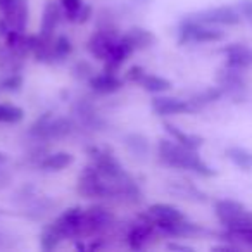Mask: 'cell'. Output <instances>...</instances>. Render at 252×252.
I'll list each match as a JSON object with an SVG mask.
<instances>
[{
  "label": "cell",
  "mask_w": 252,
  "mask_h": 252,
  "mask_svg": "<svg viewBox=\"0 0 252 252\" xmlns=\"http://www.w3.org/2000/svg\"><path fill=\"white\" fill-rule=\"evenodd\" d=\"M83 220H85V207L71 206L67 209H64L52 223H49V226L63 240H81Z\"/></svg>",
  "instance_id": "9"
},
{
  "label": "cell",
  "mask_w": 252,
  "mask_h": 252,
  "mask_svg": "<svg viewBox=\"0 0 252 252\" xmlns=\"http://www.w3.org/2000/svg\"><path fill=\"white\" fill-rule=\"evenodd\" d=\"M119 36L121 35H118V33H111V32H105V30L95 28V32L92 33L87 40L88 54H90L94 59H98L104 63V61L112 54Z\"/></svg>",
  "instance_id": "14"
},
{
  "label": "cell",
  "mask_w": 252,
  "mask_h": 252,
  "mask_svg": "<svg viewBox=\"0 0 252 252\" xmlns=\"http://www.w3.org/2000/svg\"><path fill=\"white\" fill-rule=\"evenodd\" d=\"M74 164V156L67 151H50L42 161L38 162L36 169L43 173H61L66 168Z\"/></svg>",
  "instance_id": "20"
},
{
  "label": "cell",
  "mask_w": 252,
  "mask_h": 252,
  "mask_svg": "<svg viewBox=\"0 0 252 252\" xmlns=\"http://www.w3.org/2000/svg\"><path fill=\"white\" fill-rule=\"evenodd\" d=\"M16 202L19 204L23 214L30 220H42L56 207V202L52 199H49L47 195H40L32 185H26L19 190Z\"/></svg>",
  "instance_id": "10"
},
{
  "label": "cell",
  "mask_w": 252,
  "mask_h": 252,
  "mask_svg": "<svg viewBox=\"0 0 252 252\" xmlns=\"http://www.w3.org/2000/svg\"><path fill=\"white\" fill-rule=\"evenodd\" d=\"M133 54H135L133 47L126 42L123 36H119V40H118V43H116L112 54L104 61V69L102 71H107V73H119V69L125 66L126 61L130 59Z\"/></svg>",
  "instance_id": "22"
},
{
  "label": "cell",
  "mask_w": 252,
  "mask_h": 252,
  "mask_svg": "<svg viewBox=\"0 0 252 252\" xmlns=\"http://www.w3.org/2000/svg\"><path fill=\"white\" fill-rule=\"evenodd\" d=\"M138 87H140L144 92L159 95V94H166V92L171 90L173 81L168 80V78H164V76H159V74L145 73L144 76H142V80L138 81Z\"/></svg>",
  "instance_id": "25"
},
{
  "label": "cell",
  "mask_w": 252,
  "mask_h": 252,
  "mask_svg": "<svg viewBox=\"0 0 252 252\" xmlns=\"http://www.w3.org/2000/svg\"><path fill=\"white\" fill-rule=\"evenodd\" d=\"M214 214L218 221L226 228V231H237L252 226V213L244 206L231 199H221L214 204Z\"/></svg>",
  "instance_id": "6"
},
{
  "label": "cell",
  "mask_w": 252,
  "mask_h": 252,
  "mask_svg": "<svg viewBox=\"0 0 252 252\" xmlns=\"http://www.w3.org/2000/svg\"><path fill=\"white\" fill-rule=\"evenodd\" d=\"M218 87L223 90V94H228L231 97H237L245 90V76L244 71L237 69V67H230L224 64L223 69L218 73L216 76Z\"/></svg>",
  "instance_id": "18"
},
{
  "label": "cell",
  "mask_w": 252,
  "mask_h": 252,
  "mask_svg": "<svg viewBox=\"0 0 252 252\" xmlns=\"http://www.w3.org/2000/svg\"><path fill=\"white\" fill-rule=\"evenodd\" d=\"M238 12L242 14V19L249 21L252 25V0H240L237 4Z\"/></svg>",
  "instance_id": "35"
},
{
  "label": "cell",
  "mask_w": 252,
  "mask_h": 252,
  "mask_svg": "<svg viewBox=\"0 0 252 252\" xmlns=\"http://www.w3.org/2000/svg\"><path fill=\"white\" fill-rule=\"evenodd\" d=\"M38 242H40V249H42L43 252H52V251H56L64 240L49 226V224H45L38 237Z\"/></svg>",
  "instance_id": "30"
},
{
  "label": "cell",
  "mask_w": 252,
  "mask_h": 252,
  "mask_svg": "<svg viewBox=\"0 0 252 252\" xmlns=\"http://www.w3.org/2000/svg\"><path fill=\"white\" fill-rule=\"evenodd\" d=\"M4 214H5V213H4V209H0V216H4Z\"/></svg>",
  "instance_id": "40"
},
{
  "label": "cell",
  "mask_w": 252,
  "mask_h": 252,
  "mask_svg": "<svg viewBox=\"0 0 252 252\" xmlns=\"http://www.w3.org/2000/svg\"><path fill=\"white\" fill-rule=\"evenodd\" d=\"M71 118L74 119L78 126V131L85 133H97L107 128V119L102 116V112L95 107V104L87 97L76 98L71 105Z\"/></svg>",
  "instance_id": "7"
},
{
  "label": "cell",
  "mask_w": 252,
  "mask_h": 252,
  "mask_svg": "<svg viewBox=\"0 0 252 252\" xmlns=\"http://www.w3.org/2000/svg\"><path fill=\"white\" fill-rule=\"evenodd\" d=\"M59 4H61V9H63L64 19H66L67 23H74V25H76L80 11L85 5L83 0H59Z\"/></svg>",
  "instance_id": "32"
},
{
  "label": "cell",
  "mask_w": 252,
  "mask_h": 252,
  "mask_svg": "<svg viewBox=\"0 0 252 252\" xmlns=\"http://www.w3.org/2000/svg\"><path fill=\"white\" fill-rule=\"evenodd\" d=\"M223 95L224 94L220 87H207V88H204V90H200L199 94L192 95L189 100H190V104H192L193 111L197 112L199 109H202V107H206V105L213 104V102L220 100Z\"/></svg>",
  "instance_id": "28"
},
{
  "label": "cell",
  "mask_w": 252,
  "mask_h": 252,
  "mask_svg": "<svg viewBox=\"0 0 252 252\" xmlns=\"http://www.w3.org/2000/svg\"><path fill=\"white\" fill-rule=\"evenodd\" d=\"M138 218L152 223L159 230V233L168 237H192L202 233V228L199 224L189 221L182 209L168 202L151 204L144 213L138 214Z\"/></svg>",
  "instance_id": "1"
},
{
  "label": "cell",
  "mask_w": 252,
  "mask_h": 252,
  "mask_svg": "<svg viewBox=\"0 0 252 252\" xmlns=\"http://www.w3.org/2000/svg\"><path fill=\"white\" fill-rule=\"evenodd\" d=\"M92 18H94V7L85 2L83 9L80 11V16H78V19H76V25H85V23H88Z\"/></svg>",
  "instance_id": "36"
},
{
  "label": "cell",
  "mask_w": 252,
  "mask_h": 252,
  "mask_svg": "<svg viewBox=\"0 0 252 252\" xmlns=\"http://www.w3.org/2000/svg\"><path fill=\"white\" fill-rule=\"evenodd\" d=\"M63 9H61L59 0H47L43 5L42 19H40L38 35L45 40H52L59 28V23L63 21Z\"/></svg>",
  "instance_id": "16"
},
{
  "label": "cell",
  "mask_w": 252,
  "mask_h": 252,
  "mask_svg": "<svg viewBox=\"0 0 252 252\" xmlns=\"http://www.w3.org/2000/svg\"><path fill=\"white\" fill-rule=\"evenodd\" d=\"M5 33V26H4V21H2V18H0V36H4Z\"/></svg>",
  "instance_id": "39"
},
{
  "label": "cell",
  "mask_w": 252,
  "mask_h": 252,
  "mask_svg": "<svg viewBox=\"0 0 252 252\" xmlns=\"http://www.w3.org/2000/svg\"><path fill=\"white\" fill-rule=\"evenodd\" d=\"M224 38L221 30L211 25L192 21L183 18L178 23V45H190V43H216Z\"/></svg>",
  "instance_id": "8"
},
{
  "label": "cell",
  "mask_w": 252,
  "mask_h": 252,
  "mask_svg": "<svg viewBox=\"0 0 252 252\" xmlns=\"http://www.w3.org/2000/svg\"><path fill=\"white\" fill-rule=\"evenodd\" d=\"M151 109L159 118H169V116H180V114H192L193 107L190 100L178 97H169V95L159 94L151 98Z\"/></svg>",
  "instance_id": "13"
},
{
  "label": "cell",
  "mask_w": 252,
  "mask_h": 252,
  "mask_svg": "<svg viewBox=\"0 0 252 252\" xmlns=\"http://www.w3.org/2000/svg\"><path fill=\"white\" fill-rule=\"evenodd\" d=\"M76 193L88 200H116L114 183L107 182L90 162L78 175Z\"/></svg>",
  "instance_id": "4"
},
{
  "label": "cell",
  "mask_w": 252,
  "mask_h": 252,
  "mask_svg": "<svg viewBox=\"0 0 252 252\" xmlns=\"http://www.w3.org/2000/svg\"><path fill=\"white\" fill-rule=\"evenodd\" d=\"M125 83V78H121L118 73L100 71V73H95L88 80V88L97 95H112L118 94L119 90H123Z\"/></svg>",
  "instance_id": "17"
},
{
  "label": "cell",
  "mask_w": 252,
  "mask_h": 252,
  "mask_svg": "<svg viewBox=\"0 0 252 252\" xmlns=\"http://www.w3.org/2000/svg\"><path fill=\"white\" fill-rule=\"evenodd\" d=\"M123 145H125L126 151L130 152L135 159L145 161L151 156V140L144 133H138V131L126 133L123 137Z\"/></svg>",
  "instance_id": "23"
},
{
  "label": "cell",
  "mask_w": 252,
  "mask_h": 252,
  "mask_svg": "<svg viewBox=\"0 0 252 252\" xmlns=\"http://www.w3.org/2000/svg\"><path fill=\"white\" fill-rule=\"evenodd\" d=\"M7 161H9L7 154H5V152L0 151V168H2V166H5V162H7Z\"/></svg>",
  "instance_id": "38"
},
{
  "label": "cell",
  "mask_w": 252,
  "mask_h": 252,
  "mask_svg": "<svg viewBox=\"0 0 252 252\" xmlns=\"http://www.w3.org/2000/svg\"><path fill=\"white\" fill-rule=\"evenodd\" d=\"M121 36L133 47L135 52L138 50H147L158 43V36L152 30L144 28V26H130L126 32L121 33Z\"/></svg>",
  "instance_id": "19"
},
{
  "label": "cell",
  "mask_w": 252,
  "mask_h": 252,
  "mask_svg": "<svg viewBox=\"0 0 252 252\" xmlns=\"http://www.w3.org/2000/svg\"><path fill=\"white\" fill-rule=\"evenodd\" d=\"M74 47L73 42L66 35H56L52 40V49H50V64H61L71 57Z\"/></svg>",
  "instance_id": "26"
},
{
  "label": "cell",
  "mask_w": 252,
  "mask_h": 252,
  "mask_svg": "<svg viewBox=\"0 0 252 252\" xmlns=\"http://www.w3.org/2000/svg\"><path fill=\"white\" fill-rule=\"evenodd\" d=\"M116 224V214L109 207L102 204H92L85 207V220H83V233L81 240L88 238H104Z\"/></svg>",
  "instance_id": "5"
},
{
  "label": "cell",
  "mask_w": 252,
  "mask_h": 252,
  "mask_svg": "<svg viewBox=\"0 0 252 252\" xmlns=\"http://www.w3.org/2000/svg\"><path fill=\"white\" fill-rule=\"evenodd\" d=\"M71 74H73L78 81H87L88 83V80L95 74V69H94V66H92L90 61L80 59L73 64V67H71Z\"/></svg>",
  "instance_id": "33"
},
{
  "label": "cell",
  "mask_w": 252,
  "mask_h": 252,
  "mask_svg": "<svg viewBox=\"0 0 252 252\" xmlns=\"http://www.w3.org/2000/svg\"><path fill=\"white\" fill-rule=\"evenodd\" d=\"M224 156H226L240 171H245V173L252 171V152L251 151H247V149H244V147H238V145H233V147L226 149Z\"/></svg>",
  "instance_id": "27"
},
{
  "label": "cell",
  "mask_w": 252,
  "mask_h": 252,
  "mask_svg": "<svg viewBox=\"0 0 252 252\" xmlns=\"http://www.w3.org/2000/svg\"><path fill=\"white\" fill-rule=\"evenodd\" d=\"M166 249H169V251H185V252H192L193 249L189 247V245H182V244H175V242H171V244L166 245Z\"/></svg>",
  "instance_id": "37"
},
{
  "label": "cell",
  "mask_w": 252,
  "mask_h": 252,
  "mask_svg": "<svg viewBox=\"0 0 252 252\" xmlns=\"http://www.w3.org/2000/svg\"><path fill=\"white\" fill-rule=\"evenodd\" d=\"M25 85V76L23 73H9L0 76V90L9 92V94H16L19 92Z\"/></svg>",
  "instance_id": "31"
},
{
  "label": "cell",
  "mask_w": 252,
  "mask_h": 252,
  "mask_svg": "<svg viewBox=\"0 0 252 252\" xmlns=\"http://www.w3.org/2000/svg\"><path fill=\"white\" fill-rule=\"evenodd\" d=\"M158 159L161 164L180 171H192L204 178L216 176V171L199 156V151L189 149L169 138H159L158 142Z\"/></svg>",
  "instance_id": "2"
},
{
  "label": "cell",
  "mask_w": 252,
  "mask_h": 252,
  "mask_svg": "<svg viewBox=\"0 0 252 252\" xmlns=\"http://www.w3.org/2000/svg\"><path fill=\"white\" fill-rule=\"evenodd\" d=\"M147 73V71L144 69L142 66H138V64H135V66H131V67H128L126 69V73H125V81L126 83H133V85H138V81L142 80V76Z\"/></svg>",
  "instance_id": "34"
},
{
  "label": "cell",
  "mask_w": 252,
  "mask_h": 252,
  "mask_svg": "<svg viewBox=\"0 0 252 252\" xmlns=\"http://www.w3.org/2000/svg\"><path fill=\"white\" fill-rule=\"evenodd\" d=\"M0 18L7 32H26L30 19L28 0H4L0 4ZM4 33V35H5Z\"/></svg>",
  "instance_id": "12"
},
{
  "label": "cell",
  "mask_w": 252,
  "mask_h": 252,
  "mask_svg": "<svg viewBox=\"0 0 252 252\" xmlns=\"http://www.w3.org/2000/svg\"><path fill=\"white\" fill-rule=\"evenodd\" d=\"M78 131V126L74 119L69 116H61L52 111H45L28 126L26 130V137L30 140H38V142H57L64 140V138L71 137L73 133Z\"/></svg>",
  "instance_id": "3"
},
{
  "label": "cell",
  "mask_w": 252,
  "mask_h": 252,
  "mask_svg": "<svg viewBox=\"0 0 252 252\" xmlns=\"http://www.w3.org/2000/svg\"><path fill=\"white\" fill-rule=\"evenodd\" d=\"M183 18L211 26H235L242 21V14L233 5H216V7L202 9V11L187 14Z\"/></svg>",
  "instance_id": "11"
},
{
  "label": "cell",
  "mask_w": 252,
  "mask_h": 252,
  "mask_svg": "<svg viewBox=\"0 0 252 252\" xmlns=\"http://www.w3.org/2000/svg\"><path fill=\"white\" fill-rule=\"evenodd\" d=\"M156 233H159V230L154 224L142 220V218H138L137 223L131 224V226L128 228V231H126V235H125L126 245H128L131 251H144L149 245V242H151V238L156 237Z\"/></svg>",
  "instance_id": "15"
},
{
  "label": "cell",
  "mask_w": 252,
  "mask_h": 252,
  "mask_svg": "<svg viewBox=\"0 0 252 252\" xmlns=\"http://www.w3.org/2000/svg\"><path fill=\"white\" fill-rule=\"evenodd\" d=\"M25 119L23 107L11 102H0V125H19Z\"/></svg>",
  "instance_id": "29"
},
{
  "label": "cell",
  "mask_w": 252,
  "mask_h": 252,
  "mask_svg": "<svg viewBox=\"0 0 252 252\" xmlns=\"http://www.w3.org/2000/svg\"><path fill=\"white\" fill-rule=\"evenodd\" d=\"M2 2H4V0H0V4H2Z\"/></svg>",
  "instance_id": "41"
},
{
  "label": "cell",
  "mask_w": 252,
  "mask_h": 252,
  "mask_svg": "<svg viewBox=\"0 0 252 252\" xmlns=\"http://www.w3.org/2000/svg\"><path fill=\"white\" fill-rule=\"evenodd\" d=\"M221 52L226 57V66L237 67V69L245 71L252 66V49L242 43H231L221 49Z\"/></svg>",
  "instance_id": "21"
},
{
  "label": "cell",
  "mask_w": 252,
  "mask_h": 252,
  "mask_svg": "<svg viewBox=\"0 0 252 252\" xmlns=\"http://www.w3.org/2000/svg\"><path fill=\"white\" fill-rule=\"evenodd\" d=\"M162 128H164V131L173 138V140H176L178 144L185 145V147H189V149H195V151H199V149L204 145V138L200 137V135L189 133V131L182 130L180 126L173 125V123H169V121L162 123Z\"/></svg>",
  "instance_id": "24"
}]
</instances>
